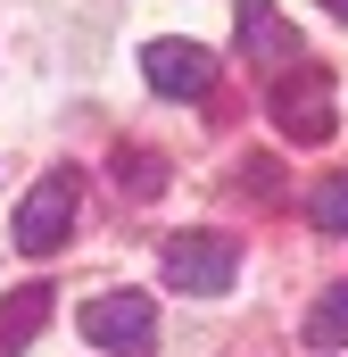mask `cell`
I'll return each mask as SVG.
<instances>
[{
    "label": "cell",
    "mask_w": 348,
    "mask_h": 357,
    "mask_svg": "<svg viewBox=\"0 0 348 357\" xmlns=\"http://www.w3.org/2000/svg\"><path fill=\"white\" fill-rule=\"evenodd\" d=\"M307 225H315V233H332V241L348 233V167H340V175H324L315 191H307Z\"/></svg>",
    "instance_id": "cell-8"
},
{
    "label": "cell",
    "mask_w": 348,
    "mask_h": 357,
    "mask_svg": "<svg viewBox=\"0 0 348 357\" xmlns=\"http://www.w3.org/2000/svg\"><path fill=\"white\" fill-rule=\"evenodd\" d=\"M324 8H332V17H340V25H348V0H324Z\"/></svg>",
    "instance_id": "cell-12"
},
{
    "label": "cell",
    "mask_w": 348,
    "mask_h": 357,
    "mask_svg": "<svg viewBox=\"0 0 348 357\" xmlns=\"http://www.w3.org/2000/svg\"><path fill=\"white\" fill-rule=\"evenodd\" d=\"M141 75H150V91H166V100H207L216 50H199V42H150L141 50Z\"/></svg>",
    "instance_id": "cell-5"
},
{
    "label": "cell",
    "mask_w": 348,
    "mask_h": 357,
    "mask_svg": "<svg viewBox=\"0 0 348 357\" xmlns=\"http://www.w3.org/2000/svg\"><path fill=\"white\" fill-rule=\"evenodd\" d=\"M108 167H116V183H125L133 199H158V191H166V158H150V150H116Z\"/></svg>",
    "instance_id": "cell-10"
},
{
    "label": "cell",
    "mask_w": 348,
    "mask_h": 357,
    "mask_svg": "<svg viewBox=\"0 0 348 357\" xmlns=\"http://www.w3.org/2000/svg\"><path fill=\"white\" fill-rule=\"evenodd\" d=\"M75 208H84V175L75 167H50V175L25 191V208H17V250L25 258H50L75 233Z\"/></svg>",
    "instance_id": "cell-3"
},
{
    "label": "cell",
    "mask_w": 348,
    "mask_h": 357,
    "mask_svg": "<svg viewBox=\"0 0 348 357\" xmlns=\"http://www.w3.org/2000/svg\"><path fill=\"white\" fill-rule=\"evenodd\" d=\"M232 33H241V59L249 67H299V25L274 0H241L232 8Z\"/></svg>",
    "instance_id": "cell-6"
},
{
    "label": "cell",
    "mask_w": 348,
    "mask_h": 357,
    "mask_svg": "<svg viewBox=\"0 0 348 357\" xmlns=\"http://www.w3.org/2000/svg\"><path fill=\"white\" fill-rule=\"evenodd\" d=\"M158 274H166L174 291H191V299H216L241 274V241L232 233H166L158 241Z\"/></svg>",
    "instance_id": "cell-2"
},
{
    "label": "cell",
    "mask_w": 348,
    "mask_h": 357,
    "mask_svg": "<svg viewBox=\"0 0 348 357\" xmlns=\"http://www.w3.org/2000/svg\"><path fill=\"white\" fill-rule=\"evenodd\" d=\"M232 191H249V199H282V167H274V158H249V167H232Z\"/></svg>",
    "instance_id": "cell-11"
},
{
    "label": "cell",
    "mask_w": 348,
    "mask_h": 357,
    "mask_svg": "<svg viewBox=\"0 0 348 357\" xmlns=\"http://www.w3.org/2000/svg\"><path fill=\"white\" fill-rule=\"evenodd\" d=\"M84 341L108 357H150L158 349V307L141 291H100V299H84Z\"/></svg>",
    "instance_id": "cell-4"
},
{
    "label": "cell",
    "mask_w": 348,
    "mask_h": 357,
    "mask_svg": "<svg viewBox=\"0 0 348 357\" xmlns=\"http://www.w3.org/2000/svg\"><path fill=\"white\" fill-rule=\"evenodd\" d=\"M307 341H315V349H340L348 341V282H332V291L307 307Z\"/></svg>",
    "instance_id": "cell-9"
},
{
    "label": "cell",
    "mask_w": 348,
    "mask_h": 357,
    "mask_svg": "<svg viewBox=\"0 0 348 357\" xmlns=\"http://www.w3.org/2000/svg\"><path fill=\"white\" fill-rule=\"evenodd\" d=\"M265 116H274V133L290 142V150H315V142H332V75L324 67H282V84L265 91Z\"/></svg>",
    "instance_id": "cell-1"
},
{
    "label": "cell",
    "mask_w": 348,
    "mask_h": 357,
    "mask_svg": "<svg viewBox=\"0 0 348 357\" xmlns=\"http://www.w3.org/2000/svg\"><path fill=\"white\" fill-rule=\"evenodd\" d=\"M42 316H50V282H17L0 299V357H25V341L42 333Z\"/></svg>",
    "instance_id": "cell-7"
}]
</instances>
